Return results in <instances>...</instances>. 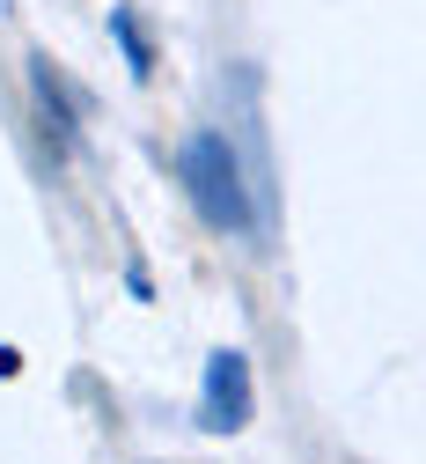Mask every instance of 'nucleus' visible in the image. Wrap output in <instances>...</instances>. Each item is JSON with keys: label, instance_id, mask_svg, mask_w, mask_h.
Listing matches in <instances>:
<instances>
[{"label": "nucleus", "instance_id": "f257e3e1", "mask_svg": "<svg viewBox=\"0 0 426 464\" xmlns=\"http://www.w3.org/2000/svg\"><path fill=\"white\" fill-rule=\"evenodd\" d=\"M176 178H185V199L192 214L213 228V237H251L258 228V207H251V185H242V155L221 126H199L185 148H176Z\"/></svg>", "mask_w": 426, "mask_h": 464}, {"label": "nucleus", "instance_id": "f03ea898", "mask_svg": "<svg viewBox=\"0 0 426 464\" xmlns=\"http://www.w3.org/2000/svg\"><path fill=\"white\" fill-rule=\"evenodd\" d=\"M258 413V383H251V354L242 346H213L206 376H199V428L206 435H242Z\"/></svg>", "mask_w": 426, "mask_h": 464}, {"label": "nucleus", "instance_id": "7ed1b4c3", "mask_svg": "<svg viewBox=\"0 0 426 464\" xmlns=\"http://www.w3.org/2000/svg\"><path fill=\"white\" fill-rule=\"evenodd\" d=\"M30 111H37V133L52 155H74L81 148V119H89V96L67 89V74H59L44 52H30Z\"/></svg>", "mask_w": 426, "mask_h": 464}, {"label": "nucleus", "instance_id": "20e7f679", "mask_svg": "<svg viewBox=\"0 0 426 464\" xmlns=\"http://www.w3.org/2000/svg\"><path fill=\"white\" fill-rule=\"evenodd\" d=\"M110 44L126 52V74H133V82H147V74H155V44H147V30H140V15H133V8H110Z\"/></svg>", "mask_w": 426, "mask_h": 464}]
</instances>
